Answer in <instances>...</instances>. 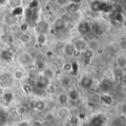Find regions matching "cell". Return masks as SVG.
Instances as JSON below:
<instances>
[{"label": "cell", "mask_w": 126, "mask_h": 126, "mask_svg": "<svg viewBox=\"0 0 126 126\" xmlns=\"http://www.w3.org/2000/svg\"><path fill=\"white\" fill-rule=\"evenodd\" d=\"M91 9L95 12H110L111 6L105 1H94L91 4Z\"/></svg>", "instance_id": "cell-1"}, {"label": "cell", "mask_w": 126, "mask_h": 126, "mask_svg": "<svg viewBox=\"0 0 126 126\" xmlns=\"http://www.w3.org/2000/svg\"><path fill=\"white\" fill-rule=\"evenodd\" d=\"M25 17L27 21L30 23H34L37 21L38 13L36 10H30L27 8L25 10Z\"/></svg>", "instance_id": "cell-2"}, {"label": "cell", "mask_w": 126, "mask_h": 126, "mask_svg": "<svg viewBox=\"0 0 126 126\" xmlns=\"http://www.w3.org/2000/svg\"><path fill=\"white\" fill-rule=\"evenodd\" d=\"M77 30L79 32H80L82 35L88 34L91 31V26L88 22L87 21H81L77 27Z\"/></svg>", "instance_id": "cell-3"}, {"label": "cell", "mask_w": 126, "mask_h": 126, "mask_svg": "<svg viewBox=\"0 0 126 126\" xmlns=\"http://www.w3.org/2000/svg\"><path fill=\"white\" fill-rule=\"evenodd\" d=\"M31 61H32L31 55L28 53H24L19 57V62L20 64H22L23 66L30 64L31 63Z\"/></svg>", "instance_id": "cell-4"}, {"label": "cell", "mask_w": 126, "mask_h": 126, "mask_svg": "<svg viewBox=\"0 0 126 126\" xmlns=\"http://www.w3.org/2000/svg\"><path fill=\"white\" fill-rule=\"evenodd\" d=\"M105 123V120L104 117L101 115L97 116L94 117L91 122H90V126H103Z\"/></svg>", "instance_id": "cell-5"}, {"label": "cell", "mask_w": 126, "mask_h": 126, "mask_svg": "<svg viewBox=\"0 0 126 126\" xmlns=\"http://www.w3.org/2000/svg\"><path fill=\"white\" fill-rule=\"evenodd\" d=\"M48 84H49V79H48L47 78H45L44 76H42L37 80L36 87L40 89H42L46 88L48 86Z\"/></svg>", "instance_id": "cell-6"}, {"label": "cell", "mask_w": 126, "mask_h": 126, "mask_svg": "<svg viewBox=\"0 0 126 126\" xmlns=\"http://www.w3.org/2000/svg\"><path fill=\"white\" fill-rule=\"evenodd\" d=\"M57 114H58V117L60 118V119H62V120H65L66 118H68L70 115V111L68 108H61L60 109H59L58 112H57Z\"/></svg>", "instance_id": "cell-7"}, {"label": "cell", "mask_w": 126, "mask_h": 126, "mask_svg": "<svg viewBox=\"0 0 126 126\" xmlns=\"http://www.w3.org/2000/svg\"><path fill=\"white\" fill-rule=\"evenodd\" d=\"M74 48L75 49H76L78 52H81V51H83V50H85L86 49V47H87V44L86 43L82 41V40H78L75 42L74 44Z\"/></svg>", "instance_id": "cell-8"}, {"label": "cell", "mask_w": 126, "mask_h": 126, "mask_svg": "<svg viewBox=\"0 0 126 126\" xmlns=\"http://www.w3.org/2000/svg\"><path fill=\"white\" fill-rule=\"evenodd\" d=\"M93 84V80L91 78L88 77H83L82 80H81V85L84 89H89L91 87Z\"/></svg>", "instance_id": "cell-9"}, {"label": "cell", "mask_w": 126, "mask_h": 126, "mask_svg": "<svg viewBox=\"0 0 126 126\" xmlns=\"http://www.w3.org/2000/svg\"><path fill=\"white\" fill-rule=\"evenodd\" d=\"M0 81H1V83L4 85H10L13 82L11 76L9 74H3L0 76Z\"/></svg>", "instance_id": "cell-10"}, {"label": "cell", "mask_w": 126, "mask_h": 126, "mask_svg": "<svg viewBox=\"0 0 126 126\" xmlns=\"http://www.w3.org/2000/svg\"><path fill=\"white\" fill-rule=\"evenodd\" d=\"M64 51H65V53L68 55V56H71L74 54V52H76L75 51V48H74V46L71 44H68L65 46L64 47Z\"/></svg>", "instance_id": "cell-11"}, {"label": "cell", "mask_w": 126, "mask_h": 126, "mask_svg": "<svg viewBox=\"0 0 126 126\" xmlns=\"http://www.w3.org/2000/svg\"><path fill=\"white\" fill-rule=\"evenodd\" d=\"M94 56V51L91 49H86L84 52V61L85 63H88Z\"/></svg>", "instance_id": "cell-12"}, {"label": "cell", "mask_w": 126, "mask_h": 126, "mask_svg": "<svg viewBox=\"0 0 126 126\" xmlns=\"http://www.w3.org/2000/svg\"><path fill=\"white\" fill-rule=\"evenodd\" d=\"M0 57L1 58V59L7 61L8 62H10L12 59V53L10 51L7 50H4L1 52V53L0 54Z\"/></svg>", "instance_id": "cell-13"}, {"label": "cell", "mask_w": 126, "mask_h": 126, "mask_svg": "<svg viewBox=\"0 0 126 126\" xmlns=\"http://www.w3.org/2000/svg\"><path fill=\"white\" fill-rule=\"evenodd\" d=\"M38 27L39 29V31H40V33H45L48 30V24L43 21L42 22H40L38 25Z\"/></svg>", "instance_id": "cell-14"}, {"label": "cell", "mask_w": 126, "mask_h": 126, "mask_svg": "<svg viewBox=\"0 0 126 126\" xmlns=\"http://www.w3.org/2000/svg\"><path fill=\"white\" fill-rule=\"evenodd\" d=\"M23 13H24L23 8H22V7H20V6H17V7H16L13 10L11 15H12L13 16H21V15L23 14Z\"/></svg>", "instance_id": "cell-15"}, {"label": "cell", "mask_w": 126, "mask_h": 126, "mask_svg": "<svg viewBox=\"0 0 126 126\" xmlns=\"http://www.w3.org/2000/svg\"><path fill=\"white\" fill-rule=\"evenodd\" d=\"M7 122V114L3 110H0V126H4Z\"/></svg>", "instance_id": "cell-16"}, {"label": "cell", "mask_w": 126, "mask_h": 126, "mask_svg": "<svg viewBox=\"0 0 126 126\" xmlns=\"http://www.w3.org/2000/svg\"><path fill=\"white\" fill-rule=\"evenodd\" d=\"M58 101L60 104L65 105L68 101V96L65 94H62L58 97Z\"/></svg>", "instance_id": "cell-17"}, {"label": "cell", "mask_w": 126, "mask_h": 126, "mask_svg": "<svg viewBox=\"0 0 126 126\" xmlns=\"http://www.w3.org/2000/svg\"><path fill=\"white\" fill-rule=\"evenodd\" d=\"M54 75V72L53 71L50 69V68H47L44 69V77L47 78L48 79H50L53 77Z\"/></svg>", "instance_id": "cell-18"}, {"label": "cell", "mask_w": 126, "mask_h": 126, "mask_svg": "<svg viewBox=\"0 0 126 126\" xmlns=\"http://www.w3.org/2000/svg\"><path fill=\"white\" fill-rule=\"evenodd\" d=\"M101 100L103 103L107 105H111L112 103V97L108 94H103L101 97Z\"/></svg>", "instance_id": "cell-19"}, {"label": "cell", "mask_w": 126, "mask_h": 126, "mask_svg": "<svg viewBox=\"0 0 126 126\" xmlns=\"http://www.w3.org/2000/svg\"><path fill=\"white\" fill-rule=\"evenodd\" d=\"M45 108V103L42 101H37L34 104V109L37 111H42Z\"/></svg>", "instance_id": "cell-20"}, {"label": "cell", "mask_w": 126, "mask_h": 126, "mask_svg": "<svg viewBox=\"0 0 126 126\" xmlns=\"http://www.w3.org/2000/svg\"><path fill=\"white\" fill-rule=\"evenodd\" d=\"M117 63L120 68H124L126 66V59L123 56H119L117 59Z\"/></svg>", "instance_id": "cell-21"}, {"label": "cell", "mask_w": 126, "mask_h": 126, "mask_svg": "<svg viewBox=\"0 0 126 126\" xmlns=\"http://www.w3.org/2000/svg\"><path fill=\"white\" fill-rule=\"evenodd\" d=\"M68 9L71 12H76V11H78L79 9V4L72 2V3H71V4H68Z\"/></svg>", "instance_id": "cell-22"}, {"label": "cell", "mask_w": 126, "mask_h": 126, "mask_svg": "<svg viewBox=\"0 0 126 126\" xmlns=\"http://www.w3.org/2000/svg\"><path fill=\"white\" fill-rule=\"evenodd\" d=\"M91 30H92L95 34H101L102 32V27L99 24H94L91 27Z\"/></svg>", "instance_id": "cell-23"}, {"label": "cell", "mask_w": 126, "mask_h": 126, "mask_svg": "<svg viewBox=\"0 0 126 126\" xmlns=\"http://www.w3.org/2000/svg\"><path fill=\"white\" fill-rule=\"evenodd\" d=\"M55 24H55V30H62L65 26V23L62 20H57V21Z\"/></svg>", "instance_id": "cell-24"}, {"label": "cell", "mask_w": 126, "mask_h": 126, "mask_svg": "<svg viewBox=\"0 0 126 126\" xmlns=\"http://www.w3.org/2000/svg\"><path fill=\"white\" fill-rule=\"evenodd\" d=\"M31 39V36L27 34V33H23L21 36H20V41L25 44L29 42Z\"/></svg>", "instance_id": "cell-25"}, {"label": "cell", "mask_w": 126, "mask_h": 126, "mask_svg": "<svg viewBox=\"0 0 126 126\" xmlns=\"http://www.w3.org/2000/svg\"><path fill=\"white\" fill-rule=\"evenodd\" d=\"M3 98L4 100V101L6 103H10L13 101V93L11 92H7L4 94L3 96Z\"/></svg>", "instance_id": "cell-26"}, {"label": "cell", "mask_w": 126, "mask_h": 126, "mask_svg": "<svg viewBox=\"0 0 126 126\" xmlns=\"http://www.w3.org/2000/svg\"><path fill=\"white\" fill-rule=\"evenodd\" d=\"M111 83L110 82H108V80H105L101 84V89H102L104 91H107L109 90L111 88Z\"/></svg>", "instance_id": "cell-27"}, {"label": "cell", "mask_w": 126, "mask_h": 126, "mask_svg": "<svg viewBox=\"0 0 126 126\" xmlns=\"http://www.w3.org/2000/svg\"><path fill=\"white\" fill-rule=\"evenodd\" d=\"M37 41L39 44H44L45 43V41H47V36L45 33H40L38 36Z\"/></svg>", "instance_id": "cell-28"}, {"label": "cell", "mask_w": 126, "mask_h": 126, "mask_svg": "<svg viewBox=\"0 0 126 126\" xmlns=\"http://www.w3.org/2000/svg\"><path fill=\"white\" fill-rule=\"evenodd\" d=\"M45 120H46V121H48V122H53V120H54V119H55V116H54V114L53 113V112H51V111H49V112H48L46 114H45Z\"/></svg>", "instance_id": "cell-29"}, {"label": "cell", "mask_w": 126, "mask_h": 126, "mask_svg": "<svg viewBox=\"0 0 126 126\" xmlns=\"http://www.w3.org/2000/svg\"><path fill=\"white\" fill-rule=\"evenodd\" d=\"M114 20L115 21L118 22V23H123L124 22V17H123V15L122 13H117L115 16H114Z\"/></svg>", "instance_id": "cell-30"}, {"label": "cell", "mask_w": 126, "mask_h": 126, "mask_svg": "<svg viewBox=\"0 0 126 126\" xmlns=\"http://www.w3.org/2000/svg\"><path fill=\"white\" fill-rule=\"evenodd\" d=\"M36 67L39 70H44L45 68V65L44 61H42V60H38L36 62Z\"/></svg>", "instance_id": "cell-31"}, {"label": "cell", "mask_w": 126, "mask_h": 126, "mask_svg": "<svg viewBox=\"0 0 126 126\" xmlns=\"http://www.w3.org/2000/svg\"><path fill=\"white\" fill-rule=\"evenodd\" d=\"M61 83H62V85L65 87V86H68L70 83H71V79L69 78V77H63L62 78V80H61Z\"/></svg>", "instance_id": "cell-32"}, {"label": "cell", "mask_w": 126, "mask_h": 126, "mask_svg": "<svg viewBox=\"0 0 126 126\" xmlns=\"http://www.w3.org/2000/svg\"><path fill=\"white\" fill-rule=\"evenodd\" d=\"M70 98L72 100H76L79 97V94H78V92L76 91V90H72L71 92H70Z\"/></svg>", "instance_id": "cell-33"}, {"label": "cell", "mask_w": 126, "mask_h": 126, "mask_svg": "<svg viewBox=\"0 0 126 126\" xmlns=\"http://www.w3.org/2000/svg\"><path fill=\"white\" fill-rule=\"evenodd\" d=\"M39 5V1H31L29 4L28 8L30 10H36V7Z\"/></svg>", "instance_id": "cell-34"}, {"label": "cell", "mask_w": 126, "mask_h": 126, "mask_svg": "<svg viewBox=\"0 0 126 126\" xmlns=\"http://www.w3.org/2000/svg\"><path fill=\"white\" fill-rule=\"evenodd\" d=\"M22 90L25 92V93H30L32 92V87L30 85L27 84V83H25L22 85Z\"/></svg>", "instance_id": "cell-35"}, {"label": "cell", "mask_w": 126, "mask_h": 126, "mask_svg": "<svg viewBox=\"0 0 126 126\" xmlns=\"http://www.w3.org/2000/svg\"><path fill=\"white\" fill-rule=\"evenodd\" d=\"M14 77H15L16 79L20 80V79L23 77V73L22 72V71L17 70V71H16L15 73H14Z\"/></svg>", "instance_id": "cell-36"}, {"label": "cell", "mask_w": 126, "mask_h": 126, "mask_svg": "<svg viewBox=\"0 0 126 126\" xmlns=\"http://www.w3.org/2000/svg\"><path fill=\"white\" fill-rule=\"evenodd\" d=\"M56 103L54 100H50L48 103V106L50 109H53V108L56 107Z\"/></svg>", "instance_id": "cell-37"}, {"label": "cell", "mask_w": 126, "mask_h": 126, "mask_svg": "<svg viewBox=\"0 0 126 126\" xmlns=\"http://www.w3.org/2000/svg\"><path fill=\"white\" fill-rule=\"evenodd\" d=\"M20 29H21V30H22V32H25L27 31V25L26 24H22L20 26Z\"/></svg>", "instance_id": "cell-38"}, {"label": "cell", "mask_w": 126, "mask_h": 126, "mask_svg": "<svg viewBox=\"0 0 126 126\" xmlns=\"http://www.w3.org/2000/svg\"><path fill=\"white\" fill-rule=\"evenodd\" d=\"M18 126H30V124L27 121H22L18 124Z\"/></svg>", "instance_id": "cell-39"}, {"label": "cell", "mask_w": 126, "mask_h": 126, "mask_svg": "<svg viewBox=\"0 0 126 126\" xmlns=\"http://www.w3.org/2000/svg\"><path fill=\"white\" fill-rule=\"evenodd\" d=\"M30 126H43L42 125V123H41V122H39V121H35V122H33Z\"/></svg>", "instance_id": "cell-40"}, {"label": "cell", "mask_w": 126, "mask_h": 126, "mask_svg": "<svg viewBox=\"0 0 126 126\" xmlns=\"http://www.w3.org/2000/svg\"><path fill=\"white\" fill-rule=\"evenodd\" d=\"M65 69H66V70H70V69H71V65H69V64H67V66L65 65Z\"/></svg>", "instance_id": "cell-41"}, {"label": "cell", "mask_w": 126, "mask_h": 126, "mask_svg": "<svg viewBox=\"0 0 126 126\" xmlns=\"http://www.w3.org/2000/svg\"><path fill=\"white\" fill-rule=\"evenodd\" d=\"M5 3H7V1H4V0L0 1V5H4V4H5Z\"/></svg>", "instance_id": "cell-42"}, {"label": "cell", "mask_w": 126, "mask_h": 126, "mask_svg": "<svg viewBox=\"0 0 126 126\" xmlns=\"http://www.w3.org/2000/svg\"><path fill=\"white\" fill-rule=\"evenodd\" d=\"M123 24H124V27L126 28V19L124 21V22H123Z\"/></svg>", "instance_id": "cell-43"}, {"label": "cell", "mask_w": 126, "mask_h": 126, "mask_svg": "<svg viewBox=\"0 0 126 126\" xmlns=\"http://www.w3.org/2000/svg\"><path fill=\"white\" fill-rule=\"evenodd\" d=\"M46 7H47V10H48L50 9V5H46Z\"/></svg>", "instance_id": "cell-44"}, {"label": "cell", "mask_w": 126, "mask_h": 126, "mask_svg": "<svg viewBox=\"0 0 126 126\" xmlns=\"http://www.w3.org/2000/svg\"><path fill=\"white\" fill-rule=\"evenodd\" d=\"M125 80H126V78H125Z\"/></svg>", "instance_id": "cell-45"}]
</instances>
